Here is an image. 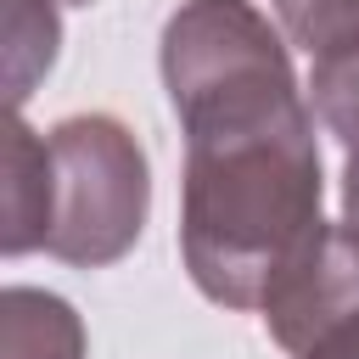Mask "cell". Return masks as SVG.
I'll list each match as a JSON object with an SVG mask.
<instances>
[{
    "instance_id": "8992f818",
    "label": "cell",
    "mask_w": 359,
    "mask_h": 359,
    "mask_svg": "<svg viewBox=\"0 0 359 359\" xmlns=\"http://www.w3.org/2000/svg\"><path fill=\"white\" fill-rule=\"evenodd\" d=\"M286 39L314 62L359 50V0H269Z\"/></svg>"
},
{
    "instance_id": "52a82bcc",
    "label": "cell",
    "mask_w": 359,
    "mask_h": 359,
    "mask_svg": "<svg viewBox=\"0 0 359 359\" xmlns=\"http://www.w3.org/2000/svg\"><path fill=\"white\" fill-rule=\"evenodd\" d=\"M56 39H62V22H56L50 0H11V62H6L11 67V112H22L34 79L50 73Z\"/></svg>"
},
{
    "instance_id": "5b68a950",
    "label": "cell",
    "mask_w": 359,
    "mask_h": 359,
    "mask_svg": "<svg viewBox=\"0 0 359 359\" xmlns=\"http://www.w3.org/2000/svg\"><path fill=\"white\" fill-rule=\"evenodd\" d=\"M6 258H22L45 247V135H34L22 118H11L6 135Z\"/></svg>"
},
{
    "instance_id": "6da1fadb",
    "label": "cell",
    "mask_w": 359,
    "mask_h": 359,
    "mask_svg": "<svg viewBox=\"0 0 359 359\" xmlns=\"http://www.w3.org/2000/svg\"><path fill=\"white\" fill-rule=\"evenodd\" d=\"M157 62L185 135L180 258L208 303L264 309L325 230L314 107L286 39L252 0H180Z\"/></svg>"
},
{
    "instance_id": "3957f363",
    "label": "cell",
    "mask_w": 359,
    "mask_h": 359,
    "mask_svg": "<svg viewBox=\"0 0 359 359\" xmlns=\"http://www.w3.org/2000/svg\"><path fill=\"white\" fill-rule=\"evenodd\" d=\"M353 309H359V236L348 224H325L258 314L286 353H303L325 325L348 320Z\"/></svg>"
},
{
    "instance_id": "30bf717a",
    "label": "cell",
    "mask_w": 359,
    "mask_h": 359,
    "mask_svg": "<svg viewBox=\"0 0 359 359\" xmlns=\"http://www.w3.org/2000/svg\"><path fill=\"white\" fill-rule=\"evenodd\" d=\"M342 224L359 236V157H348L342 168Z\"/></svg>"
},
{
    "instance_id": "8fae6325",
    "label": "cell",
    "mask_w": 359,
    "mask_h": 359,
    "mask_svg": "<svg viewBox=\"0 0 359 359\" xmlns=\"http://www.w3.org/2000/svg\"><path fill=\"white\" fill-rule=\"evenodd\" d=\"M67 6H90V0H67Z\"/></svg>"
},
{
    "instance_id": "7a4b0ae2",
    "label": "cell",
    "mask_w": 359,
    "mask_h": 359,
    "mask_svg": "<svg viewBox=\"0 0 359 359\" xmlns=\"http://www.w3.org/2000/svg\"><path fill=\"white\" fill-rule=\"evenodd\" d=\"M151 208V168L140 140L107 118L79 112L45 135V252L73 269L118 264Z\"/></svg>"
},
{
    "instance_id": "9c48e42d",
    "label": "cell",
    "mask_w": 359,
    "mask_h": 359,
    "mask_svg": "<svg viewBox=\"0 0 359 359\" xmlns=\"http://www.w3.org/2000/svg\"><path fill=\"white\" fill-rule=\"evenodd\" d=\"M297 359H359V309L348 314V320H337V325H325Z\"/></svg>"
},
{
    "instance_id": "ba28073f",
    "label": "cell",
    "mask_w": 359,
    "mask_h": 359,
    "mask_svg": "<svg viewBox=\"0 0 359 359\" xmlns=\"http://www.w3.org/2000/svg\"><path fill=\"white\" fill-rule=\"evenodd\" d=\"M309 107H314V118L342 140V151L359 157V50L331 56V62H314Z\"/></svg>"
},
{
    "instance_id": "277c9868",
    "label": "cell",
    "mask_w": 359,
    "mask_h": 359,
    "mask_svg": "<svg viewBox=\"0 0 359 359\" xmlns=\"http://www.w3.org/2000/svg\"><path fill=\"white\" fill-rule=\"evenodd\" d=\"M0 348L6 359H84V320L45 286H6Z\"/></svg>"
}]
</instances>
